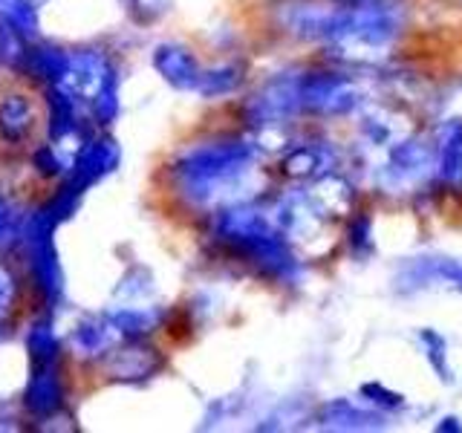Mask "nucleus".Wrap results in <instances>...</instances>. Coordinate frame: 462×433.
<instances>
[{
  "label": "nucleus",
  "instance_id": "14",
  "mask_svg": "<svg viewBox=\"0 0 462 433\" xmlns=\"http://www.w3.org/2000/svg\"><path fill=\"white\" fill-rule=\"evenodd\" d=\"M35 127V107L26 96H6L0 101V139L21 144Z\"/></svg>",
  "mask_w": 462,
  "mask_h": 433
},
{
  "label": "nucleus",
  "instance_id": "16",
  "mask_svg": "<svg viewBox=\"0 0 462 433\" xmlns=\"http://www.w3.org/2000/svg\"><path fill=\"white\" fill-rule=\"evenodd\" d=\"M116 338H122V336L116 332V327L107 315L105 318H87V321H81L76 327V332H72V346H76L79 355H101V353L110 350Z\"/></svg>",
  "mask_w": 462,
  "mask_h": 433
},
{
  "label": "nucleus",
  "instance_id": "26",
  "mask_svg": "<svg viewBox=\"0 0 462 433\" xmlns=\"http://www.w3.org/2000/svg\"><path fill=\"white\" fill-rule=\"evenodd\" d=\"M390 122H393V119H387L384 113H375V115H367L365 124H361V130H365L373 144H387L390 139H396V127Z\"/></svg>",
  "mask_w": 462,
  "mask_h": 433
},
{
  "label": "nucleus",
  "instance_id": "1",
  "mask_svg": "<svg viewBox=\"0 0 462 433\" xmlns=\"http://www.w3.org/2000/svg\"><path fill=\"white\" fill-rule=\"evenodd\" d=\"M257 148L243 139L206 142L185 151L173 162V177L191 199H211L240 182L252 170Z\"/></svg>",
  "mask_w": 462,
  "mask_h": 433
},
{
  "label": "nucleus",
  "instance_id": "2",
  "mask_svg": "<svg viewBox=\"0 0 462 433\" xmlns=\"http://www.w3.org/2000/svg\"><path fill=\"white\" fill-rule=\"evenodd\" d=\"M399 32V18L382 0H353L350 6H336L327 12L324 35L332 47L344 52L353 50H384Z\"/></svg>",
  "mask_w": 462,
  "mask_h": 433
},
{
  "label": "nucleus",
  "instance_id": "24",
  "mask_svg": "<svg viewBox=\"0 0 462 433\" xmlns=\"http://www.w3.org/2000/svg\"><path fill=\"white\" fill-rule=\"evenodd\" d=\"M321 168H324V156L315 148H295L283 159V170L298 180H310L315 173H321Z\"/></svg>",
  "mask_w": 462,
  "mask_h": 433
},
{
  "label": "nucleus",
  "instance_id": "11",
  "mask_svg": "<svg viewBox=\"0 0 462 433\" xmlns=\"http://www.w3.org/2000/svg\"><path fill=\"white\" fill-rule=\"evenodd\" d=\"M23 404H26V410L38 419H47L61 408L64 379H61V373H58V361L35 364V373H32V379H29L26 393H23Z\"/></svg>",
  "mask_w": 462,
  "mask_h": 433
},
{
  "label": "nucleus",
  "instance_id": "22",
  "mask_svg": "<svg viewBox=\"0 0 462 433\" xmlns=\"http://www.w3.org/2000/svg\"><path fill=\"white\" fill-rule=\"evenodd\" d=\"M312 199L321 206L327 214H346L350 211V202H353V191L350 185L338 177H324L321 182L315 185Z\"/></svg>",
  "mask_w": 462,
  "mask_h": 433
},
{
  "label": "nucleus",
  "instance_id": "17",
  "mask_svg": "<svg viewBox=\"0 0 462 433\" xmlns=\"http://www.w3.org/2000/svg\"><path fill=\"white\" fill-rule=\"evenodd\" d=\"M21 64L32 78L58 84L64 78V72L69 67V52L58 50V47H38V50H26L21 55Z\"/></svg>",
  "mask_w": 462,
  "mask_h": 433
},
{
  "label": "nucleus",
  "instance_id": "27",
  "mask_svg": "<svg viewBox=\"0 0 462 433\" xmlns=\"http://www.w3.org/2000/svg\"><path fill=\"white\" fill-rule=\"evenodd\" d=\"M361 396H365L367 401H373V404H379V408H384V410H396V408H402V404H404V399L399 393L387 390L379 382H370V384L361 387Z\"/></svg>",
  "mask_w": 462,
  "mask_h": 433
},
{
  "label": "nucleus",
  "instance_id": "31",
  "mask_svg": "<svg viewBox=\"0 0 462 433\" xmlns=\"http://www.w3.org/2000/svg\"><path fill=\"white\" fill-rule=\"evenodd\" d=\"M134 9L142 14V18H156L159 12H165V4L168 0H130Z\"/></svg>",
  "mask_w": 462,
  "mask_h": 433
},
{
  "label": "nucleus",
  "instance_id": "7",
  "mask_svg": "<svg viewBox=\"0 0 462 433\" xmlns=\"http://www.w3.org/2000/svg\"><path fill=\"white\" fill-rule=\"evenodd\" d=\"M119 156H122L119 153V144H116L113 139H107V136L90 139V142L79 148L67 185L72 188V191L84 194L90 185H96L98 180H105L107 173L116 170V165H119Z\"/></svg>",
  "mask_w": 462,
  "mask_h": 433
},
{
  "label": "nucleus",
  "instance_id": "5",
  "mask_svg": "<svg viewBox=\"0 0 462 433\" xmlns=\"http://www.w3.org/2000/svg\"><path fill=\"white\" fill-rule=\"evenodd\" d=\"M329 214L318 206L312 194H292L278 206V228L295 243H312L327 231Z\"/></svg>",
  "mask_w": 462,
  "mask_h": 433
},
{
  "label": "nucleus",
  "instance_id": "30",
  "mask_svg": "<svg viewBox=\"0 0 462 433\" xmlns=\"http://www.w3.org/2000/svg\"><path fill=\"white\" fill-rule=\"evenodd\" d=\"M350 245L358 252H370L373 249V223H370V216H358V220H353Z\"/></svg>",
  "mask_w": 462,
  "mask_h": 433
},
{
  "label": "nucleus",
  "instance_id": "3",
  "mask_svg": "<svg viewBox=\"0 0 462 433\" xmlns=\"http://www.w3.org/2000/svg\"><path fill=\"white\" fill-rule=\"evenodd\" d=\"M55 226H58L55 216L47 208H41L32 216H26L23 235H21V245L26 249L32 281L43 292V298H50V300L61 298L64 292V272H61V263H58L55 240H52Z\"/></svg>",
  "mask_w": 462,
  "mask_h": 433
},
{
  "label": "nucleus",
  "instance_id": "21",
  "mask_svg": "<svg viewBox=\"0 0 462 433\" xmlns=\"http://www.w3.org/2000/svg\"><path fill=\"white\" fill-rule=\"evenodd\" d=\"M243 81V67L237 64H223V67H214L202 72V78L197 84V93L206 96V98H217V96H228L235 93Z\"/></svg>",
  "mask_w": 462,
  "mask_h": 433
},
{
  "label": "nucleus",
  "instance_id": "4",
  "mask_svg": "<svg viewBox=\"0 0 462 433\" xmlns=\"http://www.w3.org/2000/svg\"><path fill=\"white\" fill-rule=\"evenodd\" d=\"M300 105L327 115L350 113L358 105V90L350 78L329 76V72H310L300 78Z\"/></svg>",
  "mask_w": 462,
  "mask_h": 433
},
{
  "label": "nucleus",
  "instance_id": "32",
  "mask_svg": "<svg viewBox=\"0 0 462 433\" xmlns=\"http://www.w3.org/2000/svg\"><path fill=\"white\" fill-rule=\"evenodd\" d=\"M439 430H462V425H459V419H454V416H448V419H442V425H439Z\"/></svg>",
  "mask_w": 462,
  "mask_h": 433
},
{
  "label": "nucleus",
  "instance_id": "9",
  "mask_svg": "<svg viewBox=\"0 0 462 433\" xmlns=\"http://www.w3.org/2000/svg\"><path fill=\"white\" fill-rule=\"evenodd\" d=\"M433 165H437V151H433L430 144L416 142V139H399L387 156L384 182L390 188L416 182V180H422Z\"/></svg>",
  "mask_w": 462,
  "mask_h": 433
},
{
  "label": "nucleus",
  "instance_id": "19",
  "mask_svg": "<svg viewBox=\"0 0 462 433\" xmlns=\"http://www.w3.org/2000/svg\"><path fill=\"white\" fill-rule=\"evenodd\" d=\"M107 318L122 338H142L159 327V312L148 307H122V309H113Z\"/></svg>",
  "mask_w": 462,
  "mask_h": 433
},
{
  "label": "nucleus",
  "instance_id": "23",
  "mask_svg": "<svg viewBox=\"0 0 462 433\" xmlns=\"http://www.w3.org/2000/svg\"><path fill=\"white\" fill-rule=\"evenodd\" d=\"M419 341H422V353L430 361V367L437 370L439 379L442 382H454L451 367H448V344H445V338L439 336V332L422 329V332H419Z\"/></svg>",
  "mask_w": 462,
  "mask_h": 433
},
{
  "label": "nucleus",
  "instance_id": "25",
  "mask_svg": "<svg viewBox=\"0 0 462 433\" xmlns=\"http://www.w3.org/2000/svg\"><path fill=\"white\" fill-rule=\"evenodd\" d=\"M21 235H23V223L18 220V214H14L9 202L0 197V252H6L14 243H21Z\"/></svg>",
  "mask_w": 462,
  "mask_h": 433
},
{
  "label": "nucleus",
  "instance_id": "12",
  "mask_svg": "<svg viewBox=\"0 0 462 433\" xmlns=\"http://www.w3.org/2000/svg\"><path fill=\"white\" fill-rule=\"evenodd\" d=\"M153 67L177 90H197L202 78L197 58L191 55V50L180 47V43H159L153 52Z\"/></svg>",
  "mask_w": 462,
  "mask_h": 433
},
{
  "label": "nucleus",
  "instance_id": "29",
  "mask_svg": "<svg viewBox=\"0 0 462 433\" xmlns=\"http://www.w3.org/2000/svg\"><path fill=\"white\" fill-rule=\"evenodd\" d=\"M14 298H18V281H14V274L0 263V318H6L12 312Z\"/></svg>",
  "mask_w": 462,
  "mask_h": 433
},
{
  "label": "nucleus",
  "instance_id": "8",
  "mask_svg": "<svg viewBox=\"0 0 462 433\" xmlns=\"http://www.w3.org/2000/svg\"><path fill=\"white\" fill-rule=\"evenodd\" d=\"M272 231L274 228L266 216L252 206H243V202L220 211V216H217V237L226 240L228 245H235L243 254L249 252L254 243L269 237Z\"/></svg>",
  "mask_w": 462,
  "mask_h": 433
},
{
  "label": "nucleus",
  "instance_id": "15",
  "mask_svg": "<svg viewBox=\"0 0 462 433\" xmlns=\"http://www.w3.org/2000/svg\"><path fill=\"white\" fill-rule=\"evenodd\" d=\"M318 422H321V428H329V430H373V428H382L384 419L379 413L356 408L353 401L338 399V401L327 404L321 416H318Z\"/></svg>",
  "mask_w": 462,
  "mask_h": 433
},
{
  "label": "nucleus",
  "instance_id": "20",
  "mask_svg": "<svg viewBox=\"0 0 462 433\" xmlns=\"http://www.w3.org/2000/svg\"><path fill=\"white\" fill-rule=\"evenodd\" d=\"M26 350L29 358L35 364H50V361H58V353H61V341H58L55 329L50 321H35L26 332Z\"/></svg>",
  "mask_w": 462,
  "mask_h": 433
},
{
  "label": "nucleus",
  "instance_id": "28",
  "mask_svg": "<svg viewBox=\"0 0 462 433\" xmlns=\"http://www.w3.org/2000/svg\"><path fill=\"white\" fill-rule=\"evenodd\" d=\"M35 168L43 173V177H58V173H64V159L58 156V144H43V148H38Z\"/></svg>",
  "mask_w": 462,
  "mask_h": 433
},
{
  "label": "nucleus",
  "instance_id": "10",
  "mask_svg": "<svg viewBox=\"0 0 462 433\" xmlns=\"http://www.w3.org/2000/svg\"><path fill=\"white\" fill-rule=\"evenodd\" d=\"M162 367V355L153 346H144L139 338H130L125 346L113 350L107 358V373L116 382H142L151 379Z\"/></svg>",
  "mask_w": 462,
  "mask_h": 433
},
{
  "label": "nucleus",
  "instance_id": "18",
  "mask_svg": "<svg viewBox=\"0 0 462 433\" xmlns=\"http://www.w3.org/2000/svg\"><path fill=\"white\" fill-rule=\"evenodd\" d=\"M437 168L445 182L462 185V119L445 124L442 144L437 151Z\"/></svg>",
  "mask_w": 462,
  "mask_h": 433
},
{
  "label": "nucleus",
  "instance_id": "6",
  "mask_svg": "<svg viewBox=\"0 0 462 433\" xmlns=\"http://www.w3.org/2000/svg\"><path fill=\"white\" fill-rule=\"evenodd\" d=\"M298 107H303L300 78H274L249 101L245 115H249L252 124H281L286 119H292V113Z\"/></svg>",
  "mask_w": 462,
  "mask_h": 433
},
{
  "label": "nucleus",
  "instance_id": "13",
  "mask_svg": "<svg viewBox=\"0 0 462 433\" xmlns=\"http://www.w3.org/2000/svg\"><path fill=\"white\" fill-rule=\"evenodd\" d=\"M430 283H448L462 289V260L454 257H419L399 274L402 289H419Z\"/></svg>",
  "mask_w": 462,
  "mask_h": 433
}]
</instances>
